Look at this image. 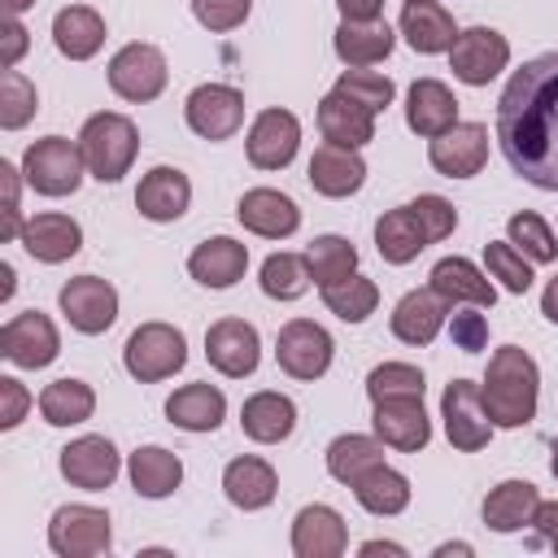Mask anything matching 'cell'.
<instances>
[{"instance_id": "cell-1", "label": "cell", "mask_w": 558, "mask_h": 558, "mask_svg": "<svg viewBox=\"0 0 558 558\" xmlns=\"http://www.w3.org/2000/svg\"><path fill=\"white\" fill-rule=\"evenodd\" d=\"M493 131L523 183L558 192V52H541L510 74Z\"/></svg>"}, {"instance_id": "cell-2", "label": "cell", "mask_w": 558, "mask_h": 558, "mask_svg": "<svg viewBox=\"0 0 558 558\" xmlns=\"http://www.w3.org/2000/svg\"><path fill=\"white\" fill-rule=\"evenodd\" d=\"M484 410L493 418V427H523L536 418V397H541V371L532 362L527 349L519 344H501L488 357L484 384H480Z\"/></svg>"}, {"instance_id": "cell-3", "label": "cell", "mask_w": 558, "mask_h": 558, "mask_svg": "<svg viewBox=\"0 0 558 558\" xmlns=\"http://www.w3.org/2000/svg\"><path fill=\"white\" fill-rule=\"evenodd\" d=\"M78 148H83V161H87V174H92V179L118 183V179L131 170L135 153H140V131H135V122H131L126 113L105 109V113H92V118L83 122Z\"/></svg>"}, {"instance_id": "cell-4", "label": "cell", "mask_w": 558, "mask_h": 558, "mask_svg": "<svg viewBox=\"0 0 558 558\" xmlns=\"http://www.w3.org/2000/svg\"><path fill=\"white\" fill-rule=\"evenodd\" d=\"M183 362H187V340L170 323H140L122 344V366L140 384L170 379L174 371H183Z\"/></svg>"}, {"instance_id": "cell-5", "label": "cell", "mask_w": 558, "mask_h": 558, "mask_svg": "<svg viewBox=\"0 0 558 558\" xmlns=\"http://www.w3.org/2000/svg\"><path fill=\"white\" fill-rule=\"evenodd\" d=\"M22 174L26 183L39 192V196H74L83 174H87V161H83V148L78 140H65V135H44L26 148L22 157Z\"/></svg>"}, {"instance_id": "cell-6", "label": "cell", "mask_w": 558, "mask_h": 558, "mask_svg": "<svg viewBox=\"0 0 558 558\" xmlns=\"http://www.w3.org/2000/svg\"><path fill=\"white\" fill-rule=\"evenodd\" d=\"M331 357H336V340L314 318H292L275 336V362L292 379H318V375H327Z\"/></svg>"}, {"instance_id": "cell-7", "label": "cell", "mask_w": 558, "mask_h": 558, "mask_svg": "<svg viewBox=\"0 0 558 558\" xmlns=\"http://www.w3.org/2000/svg\"><path fill=\"white\" fill-rule=\"evenodd\" d=\"M506 61H510V39L493 26H466L449 48V70L466 87H488L506 70Z\"/></svg>"}, {"instance_id": "cell-8", "label": "cell", "mask_w": 558, "mask_h": 558, "mask_svg": "<svg viewBox=\"0 0 558 558\" xmlns=\"http://www.w3.org/2000/svg\"><path fill=\"white\" fill-rule=\"evenodd\" d=\"M166 78H170L166 57L153 44H122L109 57V87H113V96H122L131 105L157 100L166 92Z\"/></svg>"}, {"instance_id": "cell-9", "label": "cell", "mask_w": 558, "mask_h": 558, "mask_svg": "<svg viewBox=\"0 0 558 558\" xmlns=\"http://www.w3.org/2000/svg\"><path fill=\"white\" fill-rule=\"evenodd\" d=\"M57 305L65 314V323L83 336H100L113 327L118 318V288L100 275H74L61 292H57Z\"/></svg>"}, {"instance_id": "cell-10", "label": "cell", "mask_w": 558, "mask_h": 558, "mask_svg": "<svg viewBox=\"0 0 558 558\" xmlns=\"http://www.w3.org/2000/svg\"><path fill=\"white\" fill-rule=\"evenodd\" d=\"M440 418H445V436L453 449L462 453H475L493 440V418L484 410V397H480V384L471 379H453L440 397Z\"/></svg>"}, {"instance_id": "cell-11", "label": "cell", "mask_w": 558, "mask_h": 558, "mask_svg": "<svg viewBox=\"0 0 558 558\" xmlns=\"http://www.w3.org/2000/svg\"><path fill=\"white\" fill-rule=\"evenodd\" d=\"M183 118H187V126H192L201 140H209V144L231 140V135L244 126V96H240L235 87H227V83H201V87H192V96L183 100Z\"/></svg>"}, {"instance_id": "cell-12", "label": "cell", "mask_w": 558, "mask_h": 558, "mask_svg": "<svg viewBox=\"0 0 558 558\" xmlns=\"http://www.w3.org/2000/svg\"><path fill=\"white\" fill-rule=\"evenodd\" d=\"M48 545L61 558H96L113 545L109 514L96 506H61L48 523Z\"/></svg>"}, {"instance_id": "cell-13", "label": "cell", "mask_w": 558, "mask_h": 558, "mask_svg": "<svg viewBox=\"0 0 558 558\" xmlns=\"http://www.w3.org/2000/svg\"><path fill=\"white\" fill-rule=\"evenodd\" d=\"M0 353H4L13 366H22V371H39V366L57 362L61 336H57V327H52L48 314L26 310V314H13V318L0 327Z\"/></svg>"}, {"instance_id": "cell-14", "label": "cell", "mask_w": 558, "mask_h": 558, "mask_svg": "<svg viewBox=\"0 0 558 558\" xmlns=\"http://www.w3.org/2000/svg\"><path fill=\"white\" fill-rule=\"evenodd\" d=\"M205 357L218 375L227 379H244L257 371L262 362V340H257V327L244 323V318H218L209 323L205 331Z\"/></svg>"}, {"instance_id": "cell-15", "label": "cell", "mask_w": 558, "mask_h": 558, "mask_svg": "<svg viewBox=\"0 0 558 558\" xmlns=\"http://www.w3.org/2000/svg\"><path fill=\"white\" fill-rule=\"evenodd\" d=\"M427 161L445 179H471L488 161V126L484 122H453L445 135L427 144Z\"/></svg>"}, {"instance_id": "cell-16", "label": "cell", "mask_w": 558, "mask_h": 558, "mask_svg": "<svg viewBox=\"0 0 558 558\" xmlns=\"http://www.w3.org/2000/svg\"><path fill=\"white\" fill-rule=\"evenodd\" d=\"M244 148H248V161L257 170H283V166H292V157L301 148V122H296V113L292 109H262L253 118V126H248Z\"/></svg>"}, {"instance_id": "cell-17", "label": "cell", "mask_w": 558, "mask_h": 558, "mask_svg": "<svg viewBox=\"0 0 558 558\" xmlns=\"http://www.w3.org/2000/svg\"><path fill=\"white\" fill-rule=\"evenodd\" d=\"M371 405H375L371 427L388 449L418 453L432 440V418L423 410V397H384V401H371Z\"/></svg>"}, {"instance_id": "cell-18", "label": "cell", "mask_w": 558, "mask_h": 558, "mask_svg": "<svg viewBox=\"0 0 558 558\" xmlns=\"http://www.w3.org/2000/svg\"><path fill=\"white\" fill-rule=\"evenodd\" d=\"M118 471H122V458H118L113 440H105V436H78L61 449V475L83 493L109 488L118 480Z\"/></svg>"}, {"instance_id": "cell-19", "label": "cell", "mask_w": 558, "mask_h": 558, "mask_svg": "<svg viewBox=\"0 0 558 558\" xmlns=\"http://www.w3.org/2000/svg\"><path fill=\"white\" fill-rule=\"evenodd\" d=\"M445 318H449V301H445V296H440V292L427 283V288L405 292V296L392 305L388 327H392V336H397L401 344L423 349V344H432V340L440 336Z\"/></svg>"}, {"instance_id": "cell-20", "label": "cell", "mask_w": 558, "mask_h": 558, "mask_svg": "<svg viewBox=\"0 0 558 558\" xmlns=\"http://www.w3.org/2000/svg\"><path fill=\"white\" fill-rule=\"evenodd\" d=\"M235 218L244 222V231L262 235V240H288L301 227V209L292 196L275 192V187H248L235 205Z\"/></svg>"}, {"instance_id": "cell-21", "label": "cell", "mask_w": 558, "mask_h": 558, "mask_svg": "<svg viewBox=\"0 0 558 558\" xmlns=\"http://www.w3.org/2000/svg\"><path fill=\"white\" fill-rule=\"evenodd\" d=\"M192 205V183L179 166H153L135 187V209L148 222H174Z\"/></svg>"}, {"instance_id": "cell-22", "label": "cell", "mask_w": 558, "mask_h": 558, "mask_svg": "<svg viewBox=\"0 0 558 558\" xmlns=\"http://www.w3.org/2000/svg\"><path fill=\"white\" fill-rule=\"evenodd\" d=\"M362 183H366V161L357 157V148H344V144H318L314 148V157H310V187L318 196L344 201Z\"/></svg>"}, {"instance_id": "cell-23", "label": "cell", "mask_w": 558, "mask_h": 558, "mask_svg": "<svg viewBox=\"0 0 558 558\" xmlns=\"http://www.w3.org/2000/svg\"><path fill=\"white\" fill-rule=\"evenodd\" d=\"M349 549L344 519L331 506H305L292 519V554L296 558H340Z\"/></svg>"}, {"instance_id": "cell-24", "label": "cell", "mask_w": 558, "mask_h": 558, "mask_svg": "<svg viewBox=\"0 0 558 558\" xmlns=\"http://www.w3.org/2000/svg\"><path fill=\"white\" fill-rule=\"evenodd\" d=\"M458 122V96L440 78H418L405 92V126L423 140L445 135Z\"/></svg>"}, {"instance_id": "cell-25", "label": "cell", "mask_w": 558, "mask_h": 558, "mask_svg": "<svg viewBox=\"0 0 558 558\" xmlns=\"http://www.w3.org/2000/svg\"><path fill=\"white\" fill-rule=\"evenodd\" d=\"M22 248L44 266H61L83 248V227L70 214H35L22 227Z\"/></svg>"}, {"instance_id": "cell-26", "label": "cell", "mask_w": 558, "mask_h": 558, "mask_svg": "<svg viewBox=\"0 0 558 558\" xmlns=\"http://www.w3.org/2000/svg\"><path fill=\"white\" fill-rule=\"evenodd\" d=\"M244 270H248V244H240L231 235H214V240L196 244L187 257V275L205 288H231L244 279Z\"/></svg>"}, {"instance_id": "cell-27", "label": "cell", "mask_w": 558, "mask_h": 558, "mask_svg": "<svg viewBox=\"0 0 558 558\" xmlns=\"http://www.w3.org/2000/svg\"><path fill=\"white\" fill-rule=\"evenodd\" d=\"M401 35L414 52L423 57H436V52H449L453 39H458V26H453V13L436 0H405L401 9Z\"/></svg>"}, {"instance_id": "cell-28", "label": "cell", "mask_w": 558, "mask_h": 558, "mask_svg": "<svg viewBox=\"0 0 558 558\" xmlns=\"http://www.w3.org/2000/svg\"><path fill=\"white\" fill-rule=\"evenodd\" d=\"M318 131L327 144H344V148H362L375 140V113L340 92H327L318 100Z\"/></svg>"}, {"instance_id": "cell-29", "label": "cell", "mask_w": 558, "mask_h": 558, "mask_svg": "<svg viewBox=\"0 0 558 558\" xmlns=\"http://www.w3.org/2000/svg\"><path fill=\"white\" fill-rule=\"evenodd\" d=\"M222 493H227V501L240 506V510H266V506L275 501V493H279L275 466H270L266 458H253V453L231 458L227 471H222Z\"/></svg>"}, {"instance_id": "cell-30", "label": "cell", "mask_w": 558, "mask_h": 558, "mask_svg": "<svg viewBox=\"0 0 558 558\" xmlns=\"http://www.w3.org/2000/svg\"><path fill=\"white\" fill-rule=\"evenodd\" d=\"M427 279H432V288L449 305H480V310H488L497 301V288L488 283V275L475 262H466V257H440Z\"/></svg>"}, {"instance_id": "cell-31", "label": "cell", "mask_w": 558, "mask_h": 558, "mask_svg": "<svg viewBox=\"0 0 558 558\" xmlns=\"http://www.w3.org/2000/svg\"><path fill=\"white\" fill-rule=\"evenodd\" d=\"M392 44H397V35H392V26H388L384 17H371V22H340V26H336V39H331L336 57H340L349 70H366V65L384 61V57L392 52Z\"/></svg>"}, {"instance_id": "cell-32", "label": "cell", "mask_w": 558, "mask_h": 558, "mask_svg": "<svg viewBox=\"0 0 558 558\" xmlns=\"http://www.w3.org/2000/svg\"><path fill=\"white\" fill-rule=\"evenodd\" d=\"M166 418L183 432H218V423L227 418V397L214 384H183L170 392Z\"/></svg>"}, {"instance_id": "cell-33", "label": "cell", "mask_w": 558, "mask_h": 558, "mask_svg": "<svg viewBox=\"0 0 558 558\" xmlns=\"http://www.w3.org/2000/svg\"><path fill=\"white\" fill-rule=\"evenodd\" d=\"M240 427H244V436L248 440H257V445H279V440H288L292 436V427H296V405H292V397H283V392H253L248 401H244V410H240Z\"/></svg>"}, {"instance_id": "cell-34", "label": "cell", "mask_w": 558, "mask_h": 558, "mask_svg": "<svg viewBox=\"0 0 558 558\" xmlns=\"http://www.w3.org/2000/svg\"><path fill=\"white\" fill-rule=\"evenodd\" d=\"M126 475H131V488H135L140 497L161 501V497H170V493L183 484V462H179V453H170V449H161V445H144V449L131 453Z\"/></svg>"}, {"instance_id": "cell-35", "label": "cell", "mask_w": 558, "mask_h": 558, "mask_svg": "<svg viewBox=\"0 0 558 558\" xmlns=\"http://www.w3.org/2000/svg\"><path fill=\"white\" fill-rule=\"evenodd\" d=\"M52 44H57L61 57L87 61L105 44V17L96 9H87V4H70V9H61L52 17Z\"/></svg>"}, {"instance_id": "cell-36", "label": "cell", "mask_w": 558, "mask_h": 558, "mask_svg": "<svg viewBox=\"0 0 558 558\" xmlns=\"http://www.w3.org/2000/svg\"><path fill=\"white\" fill-rule=\"evenodd\" d=\"M427 244H432V240H427V231L418 227V218L410 214V205L388 209V214L375 222V248H379V257H384L388 266H405V262H414Z\"/></svg>"}, {"instance_id": "cell-37", "label": "cell", "mask_w": 558, "mask_h": 558, "mask_svg": "<svg viewBox=\"0 0 558 558\" xmlns=\"http://www.w3.org/2000/svg\"><path fill=\"white\" fill-rule=\"evenodd\" d=\"M541 497H536V484L527 480H501L488 497H484V523L493 532H519L532 523Z\"/></svg>"}, {"instance_id": "cell-38", "label": "cell", "mask_w": 558, "mask_h": 558, "mask_svg": "<svg viewBox=\"0 0 558 558\" xmlns=\"http://www.w3.org/2000/svg\"><path fill=\"white\" fill-rule=\"evenodd\" d=\"M353 497H357V506H362L366 514L392 519V514H401V510L410 506V480H405L401 471H392L388 462H379V466H371V471L353 484Z\"/></svg>"}, {"instance_id": "cell-39", "label": "cell", "mask_w": 558, "mask_h": 558, "mask_svg": "<svg viewBox=\"0 0 558 558\" xmlns=\"http://www.w3.org/2000/svg\"><path fill=\"white\" fill-rule=\"evenodd\" d=\"M39 414H44V423H52V427H74V423H87L92 414H96V392H92V384H83V379H52L44 392H39Z\"/></svg>"}, {"instance_id": "cell-40", "label": "cell", "mask_w": 558, "mask_h": 558, "mask_svg": "<svg viewBox=\"0 0 558 558\" xmlns=\"http://www.w3.org/2000/svg\"><path fill=\"white\" fill-rule=\"evenodd\" d=\"M384 462V440L379 436H357V432H349V436H336L331 445H327V475L331 480H340V484H357L371 466H379Z\"/></svg>"}, {"instance_id": "cell-41", "label": "cell", "mask_w": 558, "mask_h": 558, "mask_svg": "<svg viewBox=\"0 0 558 558\" xmlns=\"http://www.w3.org/2000/svg\"><path fill=\"white\" fill-rule=\"evenodd\" d=\"M305 262H310V279L318 288H331L349 275H357V248L344 240V235H318L310 248H305Z\"/></svg>"}, {"instance_id": "cell-42", "label": "cell", "mask_w": 558, "mask_h": 558, "mask_svg": "<svg viewBox=\"0 0 558 558\" xmlns=\"http://www.w3.org/2000/svg\"><path fill=\"white\" fill-rule=\"evenodd\" d=\"M310 262L305 253H270L262 262V292L270 301H296L310 292Z\"/></svg>"}, {"instance_id": "cell-43", "label": "cell", "mask_w": 558, "mask_h": 558, "mask_svg": "<svg viewBox=\"0 0 558 558\" xmlns=\"http://www.w3.org/2000/svg\"><path fill=\"white\" fill-rule=\"evenodd\" d=\"M323 305H327L336 318H344V323H366V318L375 314V305H379V288H375V279H366V275H349V279L323 288Z\"/></svg>"}, {"instance_id": "cell-44", "label": "cell", "mask_w": 558, "mask_h": 558, "mask_svg": "<svg viewBox=\"0 0 558 558\" xmlns=\"http://www.w3.org/2000/svg\"><path fill=\"white\" fill-rule=\"evenodd\" d=\"M506 235H510V244L527 257V262H554L558 257V240H554V227L541 218V214H532V209H523V214H510V222H506Z\"/></svg>"}, {"instance_id": "cell-45", "label": "cell", "mask_w": 558, "mask_h": 558, "mask_svg": "<svg viewBox=\"0 0 558 558\" xmlns=\"http://www.w3.org/2000/svg\"><path fill=\"white\" fill-rule=\"evenodd\" d=\"M484 266H488V279H501V288L514 292V296H523L532 288V262L510 240H488L484 244Z\"/></svg>"}, {"instance_id": "cell-46", "label": "cell", "mask_w": 558, "mask_h": 558, "mask_svg": "<svg viewBox=\"0 0 558 558\" xmlns=\"http://www.w3.org/2000/svg\"><path fill=\"white\" fill-rule=\"evenodd\" d=\"M39 109V96H35V83L17 70H4L0 74V126L4 131H22Z\"/></svg>"}, {"instance_id": "cell-47", "label": "cell", "mask_w": 558, "mask_h": 558, "mask_svg": "<svg viewBox=\"0 0 558 558\" xmlns=\"http://www.w3.org/2000/svg\"><path fill=\"white\" fill-rule=\"evenodd\" d=\"M331 92H340V96L366 105L371 113H384V109L392 105V96H397L392 78H388V74H375V70H344Z\"/></svg>"}, {"instance_id": "cell-48", "label": "cell", "mask_w": 558, "mask_h": 558, "mask_svg": "<svg viewBox=\"0 0 558 558\" xmlns=\"http://www.w3.org/2000/svg\"><path fill=\"white\" fill-rule=\"evenodd\" d=\"M423 388H427V379L410 362H384V366H375L366 375V397L371 401H384V397H423Z\"/></svg>"}, {"instance_id": "cell-49", "label": "cell", "mask_w": 558, "mask_h": 558, "mask_svg": "<svg viewBox=\"0 0 558 558\" xmlns=\"http://www.w3.org/2000/svg\"><path fill=\"white\" fill-rule=\"evenodd\" d=\"M410 214L418 218V227L427 231V240H432V244H436V240H445V235H453V227H458V209H453L445 196H436V192L414 196V201H410Z\"/></svg>"}, {"instance_id": "cell-50", "label": "cell", "mask_w": 558, "mask_h": 558, "mask_svg": "<svg viewBox=\"0 0 558 558\" xmlns=\"http://www.w3.org/2000/svg\"><path fill=\"white\" fill-rule=\"evenodd\" d=\"M248 9H253V0H192L196 22H201L205 31H214V35H227V31L244 26Z\"/></svg>"}, {"instance_id": "cell-51", "label": "cell", "mask_w": 558, "mask_h": 558, "mask_svg": "<svg viewBox=\"0 0 558 558\" xmlns=\"http://www.w3.org/2000/svg\"><path fill=\"white\" fill-rule=\"evenodd\" d=\"M449 336H453V349H462V353H480L484 340H488V318L480 314V305L458 310V314L449 318Z\"/></svg>"}, {"instance_id": "cell-52", "label": "cell", "mask_w": 558, "mask_h": 558, "mask_svg": "<svg viewBox=\"0 0 558 558\" xmlns=\"http://www.w3.org/2000/svg\"><path fill=\"white\" fill-rule=\"evenodd\" d=\"M26 410H31V392H26L13 375H4V379H0V427L13 432V427L26 418Z\"/></svg>"}, {"instance_id": "cell-53", "label": "cell", "mask_w": 558, "mask_h": 558, "mask_svg": "<svg viewBox=\"0 0 558 558\" xmlns=\"http://www.w3.org/2000/svg\"><path fill=\"white\" fill-rule=\"evenodd\" d=\"M0 35H4V52H0V65H4V70H13V65L22 61V52H26V26H22L17 17H4Z\"/></svg>"}, {"instance_id": "cell-54", "label": "cell", "mask_w": 558, "mask_h": 558, "mask_svg": "<svg viewBox=\"0 0 558 558\" xmlns=\"http://www.w3.org/2000/svg\"><path fill=\"white\" fill-rule=\"evenodd\" d=\"M532 527H536V541L558 554V501H541L532 514Z\"/></svg>"}, {"instance_id": "cell-55", "label": "cell", "mask_w": 558, "mask_h": 558, "mask_svg": "<svg viewBox=\"0 0 558 558\" xmlns=\"http://www.w3.org/2000/svg\"><path fill=\"white\" fill-rule=\"evenodd\" d=\"M336 9L344 22H371L384 13V0H336Z\"/></svg>"}, {"instance_id": "cell-56", "label": "cell", "mask_w": 558, "mask_h": 558, "mask_svg": "<svg viewBox=\"0 0 558 558\" xmlns=\"http://www.w3.org/2000/svg\"><path fill=\"white\" fill-rule=\"evenodd\" d=\"M541 314L549 318V323H558V275L545 283V292H541Z\"/></svg>"}, {"instance_id": "cell-57", "label": "cell", "mask_w": 558, "mask_h": 558, "mask_svg": "<svg viewBox=\"0 0 558 558\" xmlns=\"http://www.w3.org/2000/svg\"><path fill=\"white\" fill-rule=\"evenodd\" d=\"M362 554H405L401 545H392V541H366L362 545Z\"/></svg>"}, {"instance_id": "cell-58", "label": "cell", "mask_w": 558, "mask_h": 558, "mask_svg": "<svg viewBox=\"0 0 558 558\" xmlns=\"http://www.w3.org/2000/svg\"><path fill=\"white\" fill-rule=\"evenodd\" d=\"M0 279H4V283H0V301H9V296H13V266H9V262L0 266Z\"/></svg>"}, {"instance_id": "cell-59", "label": "cell", "mask_w": 558, "mask_h": 558, "mask_svg": "<svg viewBox=\"0 0 558 558\" xmlns=\"http://www.w3.org/2000/svg\"><path fill=\"white\" fill-rule=\"evenodd\" d=\"M0 4H4V17H17V13H26L35 0H0Z\"/></svg>"}, {"instance_id": "cell-60", "label": "cell", "mask_w": 558, "mask_h": 558, "mask_svg": "<svg viewBox=\"0 0 558 558\" xmlns=\"http://www.w3.org/2000/svg\"><path fill=\"white\" fill-rule=\"evenodd\" d=\"M436 554H471V545H440Z\"/></svg>"}, {"instance_id": "cell-61", "label": "cell", "mask_w": 558, "mask_h": 558, "mask_svg": "<svg viewBox=\"0 0 558 558\" xmlns=\"http://www.w3.org/2000/svg\"><path fill=\"white\" fill-rule=\"evenodd\" d=\"M549 471H554V480H558V445H554V458H549Z\"/></svg>"}]
</instances>
